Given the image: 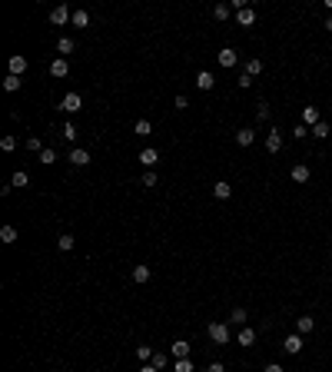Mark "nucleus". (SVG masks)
I'll return each instance as SVG.
<instances>
[{
    "label": "nucleus",
    "instance_id": "obj_1",
    "mask_svg": "<svg viewBox=\"0 0 332 372\" xmlns=\"http://www.w3.org/2000/svg\"><path fill=\"white\" fill-rule=\"evenodd\" d=\"M206 336H210L213 342H216V346H229V326H226V322H213L210 329H206Z\"/></svg>",
    "mask_w": 332,
    "mask_h": 372
},
{
    "label": "nucleus",
    "instance_id": "obj_2",
    "mask_svg": "<svg viewBox=\"0 0 332 372\" xmlns=\"http://www.w3.org/2000/svg\"><path fill=\"white\" fill-rule=\"evenodd\" d=\"M60 110H66V113H80V110H83V97H80V93H66V97L60 100Z\"/></svg>",
    "mask_w": 332,
    "mask_h": 372
},
{
    "label": "nucleus",
    "instance_id": "obj_3",
    "mask_svg": "<svg viewBox=\"0 0 332 372\" xmlns=\"http://www.w3.org/2000/svg\"><path fill=\"white\" fill-rule=\"evenodd\" d=\"M216 60H220V66H226V70H232V66L239 63V54H236L232 47H222L220 54H216Z\"/></svg>",
    "mask_w": 332,
    "mask_h": 372
},
{
    "label": "nucleus",
    "instance_id": "obj_4",
    "mask_svg": "<svg viewBox=\"0 0 332 372\" xmlns=\"http://www.w3.org/2000/svg\"><path fill=\"white\" fill-rule=\"evenodd\" d=\"M266 150H269V153H279V150H282V130H279V126L269 130V136H266Z\"/></svg>",
    "mask_w": 332,
    "mask_h": 372
},
{
    "label": "nucleus",
    "instance_id": "obj_5",
    "mask_svg": "<svg viewBox=\"0 0 332 372\" xmlns=\"http://www.w3.org/2000/svg\"><path fill=\"white\" fill-rule=\"evenodd\" d=\"M70 17H73V13L66 10V7H54V10H50V23H54V27H63Z\"/></svg>",
    "mask_w": 332,
    "mask_h": 372
},
{
    "label": "nucleus",
    "instance_id": "obj_6",
    "mask_svg": "<svg viewBox=\"0 0 332 372\" xmlns=\"http://www.w3.org/2000/svg\"><path fill=\"white\" fill-rule=\"evenodd\" d=\"M213 83H216V77H213L210 70H199V73H196V87L203 90V93H206V90H213Z\"/></svg>",
    "mask_w": 332,
    "mask_h": 372
},
{
    "label": "nucleus",
    "instance_id": "obj_7",
    "mask_svg": "<svg viewBox=\"0 0 332 372\" xmlns=\"http://www.w3.org/2000/svg\"><path fill=\"white\" fill-rule=\"evenodd\" d=\"M169 352H173V359H189V342L186 339H176L173 346H169Z\"/></svg>",
    "mask_w": 332,
    "mask_h": 372
},
{
    "label": "nucleus",
    "instance_id": "obj_8",
    "mask_svg": "<svg viewBox=\"0 0 332 372\" xmlns=\"http://www.w3.org/2000/svg\"><path fill=\"white\" fill-rule=\"evenodd\" d=\"M50 73H54V77H66V73H70V63H66V57H56L54 63H50Z\"/></svg>",
    "mask_w": 332,
    "mask_h": 372
},
{
    "label": "nucleus",
    "instance_id": "obj_9",
    "mask_svg": "<svg viewBox=\"0 0 332 372\" xmlns=\"http://www.w3.org/2000/svg\"><path fill=\"white\" fill-rule=\"evenodd\" d=\"M66 160H70L73 166H87V163H90V153L77 146V150H70V156H66Z\"/></svg>",
    "mask_w": 332,
    "mask_h": 372
},
{
    "label": "nucleus",
    "instance_id": "obj_10",
    "mask_svg": "<svg viewBox=\"0 0 332 372\" xmlns=\"http://www.w3.org/2000/svg\"><path fill=\"white\" fill-rule=\"evenodd\" d=\"M282 349H286L289 356H296V352H302V336H286V342H282Z\"/></svg>",
    "mask_w": 332,
    "mask_h": 372
},
{
    "label": "nucleus",
    "instance_id": "obj_11",
    "mask_svg": "<svg viewBox=\"0 0 332 372\" xmlns=\"http://www.w3.org/2000/svg\"><path fill=\"white\" fill-rule=\"evenodd\" d=\"M253 140H256V130H249V126L236 130V143H239V146H253Z\"/></svg>",
    "mask_w": 332,
    "mask_h": 372
},
{
    "label": "nucleus",
    "instance_id": "obj_12",
    "mask_svg": "<svg viewBox=\"0 0 332 372\" xmlns=\"http://www.w3.org/2000/svg\"><path fill=\"white\" fill-rule=\"evenodd\" d=\"M10 73L13 77H23V73H27V57H10Z\"/></svg>",
    "mask_w": 332,
    "mask_h": 372
},
{
    "label": "nucleus",
    "instance_id": "obj_13",
    "mask_svg": "<svg viewBox=\"0 0 332 372\" xmlns=\"http://www.w3.org/2000/svg\"><path fill=\"white\" fill-rule=\"evenodd\" d=\"M236 20H239V27H253V23H256V10H253V7H246V10L236 13Z\"/></svg>",
    "mask_w": 332,
    "mask_h": 372
},
{
    "label": "nucleus",
    "instance_id": "obj_14",
    "mask_svg": "<svg viewBox=\"0 0 332 372\" xmlns=\"http://www.w3.org/2000/svg\"><path fill=\"white\" fill-rule=\"evenodd\" d=\"M309 166L306 163H299V166H292V180H296V183H309Z\"/></svg>",
    "mask_w": 332,
    "mask_h": 372
},
{
    "label": "nucleus",
    "instance_id": "obj_15",
    "mask_svg": "<svg viewBox=\"0 0 332 372\" xmlns=\"http://www.w3.org/2000/svg\"><path fill=\"white\" fill-rule=\"evenodd\" d=\"M302 123H306V126L322 123V120H319V110H316V107H306V110H302Z\"/></svg>",
    "mask_w": 332,
    "mask_h": 372
},
{
    "label": "nucleus",
    "instance_id": "obj_16",
    "mask_svg": "<svg viewBox=\"0 0 332 372\" xmlns=\"http://www.w3.org/2000/svg\"><path fill=\"white\" fill-rule=\"evenodd\" d=\"M213 193H216V199H229L232 196V186L226 183V180H220V183L213 186Z\"/></svg>",
    "mask_w": 332,
    "mask_h": 372
},
{
    "label": "nucleus",
    "instance_id": "obj_17",
    "mask_svg": "<svg viewBox=\"0 0 332 372\" xmlns=\"http://www.w3.org/2000/svg\"><path fill=\"white\" fill-rule=\"evenodd\" d=\"M140 163L143 166H156L160 163V153H156V150H140Z\"/></svg>",
    "mask_w": 332,
    "mask_h": 372
},
{
    "label": "nucleus",
    "instance_id": "obj_18",
    "mask_svg": "<svg viewBox=\"0 0 332 372\" xmlns=\"http://www.w3.org/2000/svg\"><path fill=\"white\" fill-rule=\"evenodd\" d=\"M312 326H316V322H312V316H299V319H296L299 336H306V332H312Z\"/></svg>",
    "mask_w": 332,
    "mask_h": 372
},
{
    "label": "nucleus",
    "instance_id": "obj_19",
    "mask_svg": "<svg viewBox=\"0 0 332 372\" xmlns=\"http://www.w3.org/2000/svg\"><path fill=\"white\" fill-rule=\"evenodd\" d=\"M20 83H23V80L13 77V73H7V77H3V90H7V93H17V90H20Z\"/></svg>",
    "mask_w": 332,
    "mask_h": 372
},
{
    "label": "nucleus",
    "instance_id": "obj_20",
    "mask_svg": "<svg viewBox=\"0 0 332 372\" xmlns=\"http://www.w3.org/2000/svg\"><path fill=\"white\" fill-rule=\"evenodd\" d=\"M150 276H153L150 266H136V269H133V279H136V283H150Z\"/></svg>",
    "mask_w": 332,
    "mask_h": 372
},
{
    "label": "nucleus",
    "instance_id": "obj_21",
    "mask_svg": "<svg viewBox=\"0 0 332 372\" xmlns=\"http://www.w3.org/2000/svg\"><path fill=\"white\" fill-rule=\"evenodd\" d=\"M229 13H232L229 3H216V7H213V17H216V20H229Z\"/></svg>",
    "mask_w": 332,
    "mask_h": 372
},
{
    "label": "nucleus",
    "instance_id": "obj_22",
    "mask_svg": "<svg viewBox=\"0 0 332 372\" xmlns=\"http://www.w3.org/2000/svg\"><path fill=\"white\" fill-rule=\"evenodd\" d=\"M0 243H7V246L17 243V230H13V226H0Z\"/></svg>",
    "mask_w": 332,
    "mask_h": 372
},
{
    "label": "nucleus",
    "instance_id": "obj_23",
    "mask_svg": "<svg viewBox=\"0 0 332 372\" xmlns=\"http://www.w3.org/2000/svg\"><path fill=\"white\" fill-rule=\"evenodd\" d=\"M70 23H73V27H87V23H90V13H87V10H73Z\"/></svg>",
    "mask_w": 332,
    "mask_h": 372
},
{
    "label": "nucleus",
    "instance_id": "obj_24",
    "mask_svg": "<svg viewBox=\"0 0 332 372\" xmlns=\"http://www.w3.org/2000/svg\"><path fill=\"white\" fill-rule=\"evenodd\" d=\"M56 50H60L63 57H70L73 54V40H70V37H60V40H56Z\"/></svg>",
    "mask_w": 332,
    "mask_h": 372
},
{
    "label": "nucleus",
    "instance_id": "obj_25",
    "mask_svg": "<svg viewBox=\"0 0 332 372\" xmlns=\"http://www.w3.org/2000/svg\"><path fill=\"white\" fill-rule=\"evenodd\" d=\"M329 123H326V120H322V123H316V126H312V136H316V140H326V136H329Z\"/></svg>",
    "mask_w": 332,
    "mask_h": 372
},
{
    "label": "nucleus",
    "instance_id": "obj_26",
    "mask_svg": "<svg viewBox=\"0 0 332 372\" xmlns=\"http://www.w3.org/2000/svg\"><path fill=\"white\" fill-rule=\"evenodd\" d=\"M133 130H136V136H150V133H153V123H150V120H136Z\"/></svg>",
    "mask_w": 332,
    "mask_h": 372
},
{
    "label": "nucleus",
    "instance_id": "obj_27",
    "mask_svg": "<svg viewBox=\"0 0 332 372\" xmlns=\"http://www.w3.org/2000/svg\"><path fill=\"white\" fill-rule=\"evenodd\" d=\"M236 342H239V346H253V342H256V329H243Z\"/></svg>",
    "mask_w": 332,
    "mask_h": 372
},
{
    "label": "nucleus",
    "instance_id": "obj_28",
    "mask_svg": "<svg viewBox=\"0 0 332 372\" xmlns=\"http://www.w3.org/2000/svg\"><path fill=\"white\" fill-rule=\"evenodd\" d=\"M40 163H44V166L56 163V150H54V146H44V153H40Z\"/></svg>",
    "mask_w": 332,
    "mask_h": 372
},
{
    "label": "nucleus",
    "instance_id": "obj_29",
    "mask_svg": "<svg viewBox=\"0 0 332 372\" xmlns=\"http://www.w3.org/2000/svg\"><path fill=\"white\" fill-rule=\"evenodd\" d=\"M246 73H249V77H256V73H263V60H259V57H253V60L246 63Z\"/></svg>",
    "mask_w": 332,
    "mask_h": 372
},
{
    "label": "nucleus",
    "instance_id": "obj_30",
    "mask_svg": "<svg viewBox=\"0 0 332 372\" xmlns=\"http://www.w3.org/2000/svg\"><path fill=\"white\" fill-rule=\"evenodd\" d=\"M256 120H259V123L269 120V103H266V100H259V103H256Z\"/></svg>",
    "mask_w": 332,
    "mask_h": 372
},
{
    "label": "nucleus",
    "instance_id": "obj_31",
    "mask_svg": "<svg viewBox=\"0 0 332 372\" xmlns=\"http://www.w3.org/2000/svg\"><path fill=\"white\" fill-rule=\"evenodd\" d=\"M56 246H60L63 252H70V249H73V236H70V233H63V236H56Z\"/></svg>",
    "mask_w": 332,
    "mask_h": 372
},
{
    "label": "nucleus",
    "instance_id": "obj_32",
    "mask_svg": "<svg viewBox=\"0 0 332 372\" xmlns=\"http://www.w3.org/2000/svg\"><path fill=\"white\" fill-rule=\"evenodd\" d=\"M27 183H30V176L23 173V170H17V173L10 176V186H27Z\"/></svg>",
    "mask_w": 332,
    "mask_h": 372
},
{
    "label": "nucleus",
    "instance_id": "obj_33",
    "mask_svg": "<svg viewBox=\"0 0 332 372\" xmlns=\"http://www.w3.org/2000/svg\"><path fill=\"white\" fill-rule=\"evenodd\" d=\"M60 136H63V140H77V126H73V123H63V130H60Z\"/></svg>",
    "mask_w": 332,
    "mask_h": 372
},
{
    "label": "nucleus",
    "instance_id": "obj_34",
    "mask_svg": "<svg viewBox=\"0 0 332 372\" xmlns=\"http://www.w3.org/2000/svg\"><path fill=\"white\" fill-rule=\"evenodd\" d=\"M156 366V369H166V362H169V356H166V352H153V359H150Z\"/></svg>",
    "mask_w": 332,
    "mask_h": 372
},
{
    "label": "nucleus",
    "instance_id": "obj_35",
    "mask_svg": "<svg viewBox=\"0 0 332 372\" xmlns=\"http://www.w3.org/2000/svg\"><path fill=\"white\" fill-rule=\"evenodd\" d=\"M309 126H306V123H299V126H292V136H296V140H306V136H309Z\"/></svg>",
    "mask_w": 332,
    "mask_h": 372
},
{
    "label": "nucleus",
    "instance_id": "obj_36",
    "mask_svg": "<svg viewBox=\"0 0 332 372\" xmlns=\"http://www.w3.org/2000/svg\"><path fill=\"white\" fill-rule=\"evenodd\" d=\"M173 372H193V359H176Z\"/></svg>",
    "mask_w": 332,
    "mask_h": 372
},
{
    "label": "nucleus",
    "instance_id": "obj_37",
    "mask_svg": "<svg viewBox=\"0 0 332 372\" xmlns=\"http://www.w3.org/2000/svg\"><path fill=\"white\" fill-rule=\"evenodd\" d=\"M27 150H33V153L40 156V153H44V143L37 140V136H30V140H27Z\"/></svg>",
    "mask_w": 332,
    "mask_h": 372
},
{
    "label": "nucleus",
    "instance_id": "obj_38",
    "mask_svg": "<svg viewBox=\"0 0 332 372\" xmlns=\"http://www.w3.org/2000/svg\"><path fill=\"white\" fill-rule=\"evenodd\" d=\"M136 356H140L143 362H150L153 359V349H150V346H136Z\"/></svg>",
    "mask_w": 332,
    "mask_h": 372
},
{
    "label": "nucleus",
    "instance_id": "obj_39",
    "mask_svg": "<svg viewBox=\"0 0 332 372\" xmlns=\"http://www.w3.org/2000/svg\"><path fill=\"white\" fill-rule=\"evenodd\" d=\"M143 186H146V189H153V186H156V173H153V170L143 173Z\"/></svg>",
    "mask_w": 332,
    "mask_h": 372
},
{
    "label": "nucleus",
    "instance_id": "obj_40",
    "mask_svg": "<svg viewBox=\"0 0 332 372\" xmlns=\"http://www.w3.org/2000/svg\"><path fill=\"white\" fill-rule=\"evenodd\" d=\"M13 146H17V140H13V136H3V140H0V150H7V153H10Z\"/></svg>",
    "mask_w": 332,
    "mask_h": 372
},
{
    "label": "nucleus",
    "instance_id": "obj_41",
    "mask_svg": "<svg viewBox=\"0 0 332 372\" xmlns=\"http://www.w3.org/2000/svg\"><path fill=\"white\" fill-rule=\"evenodd\" d=\"M232 322H246V309H243V306L232 309Z\"/></svg>",
    "mask_w": 332,
    "mask_h": 372
},
{
    "label": "nucleus",
    "instance_id": "obj_42",
    "mask_svg": "<svg viewBox=\"0 0 332 372\" xmlns=\"http://www.w3.org/2000/svg\"><path fill=\"white\" fill-rule=\"evenodd\" d=\"M239 87L249 90V87H253V77H249V73H239Z\"/></svg>",
    "mask_w": 332,
    "mask_h": 372
},
{
    "label": "nucleus",
    "instance_id": "obj_43",
    "mask_svg": "<svg viewBox=\"0 0 332 372\" xmlns=\"http://www.w3.org/2000/svg\"><path fill=\"white\" fill-rule=\"evenodd\" d=\"M173 107H176V110H186V107H189V100L183 97V93H179V97H176V103H173Z\"/></svg>",
    "mask_w": 332,
    "mask_h": 372
},
{
    "label": "nucleus",
    "instance_id": "obj_44",
    "mask_svg": "<svg viewBox=\"0 0 332 372\" xmlns=\"http://www.w3.org/2000/svg\"><path fill=\"white\" fill-rule=\"evenodd\" d=\"M206 372H226V369H222V362H210V366H206Z\"/></svg>",
    "mask_w": 332,
    "mask_h": 372
},
{
    "label": "nucleus",
    "instance_id": "obj_45",
    "mask_svg": "<svg viewBox=\"0 0 332 372\" xmlns=\"http://www.w3.org/2000/svg\"><path fill=\"white\" fill-rule=\"evenodd\" d=\"M266 372H286V369H282L279 362H269V366H266Z\"/></svg>",
    "mask_w": 332,
    "mask_h": 372
},
{
    "label": "nucleus",
    "instance_id": "obj_46",
    "mask_svg": "<svg viewBox=\"0 0 332 372\" xmlns=\"http://www.w3.org/2000/svg\"><path fill=\"white\" fill-rule=\"evenodd\" d=\"M140 372H160V369H156L153 362H146V366H143V369H140Z\"/></svg>",
    "mask_w": 332,
    "mask_h": 372
},
{
    "label": "nucleus",
    "instance_id": "obj_47",
    "mask_svg": "<svg viewBox=\"0 0 332 372\" xmlns=\"http://www.w3.org/2000/svg\"><path fill=\"white\" fill-rule=\"evenodd\" d=\"M326 30H332V17H329V20H326Z\"/></svg>",
    "mask_w": 332,
    "mask_h": 372
}]
</instances>
